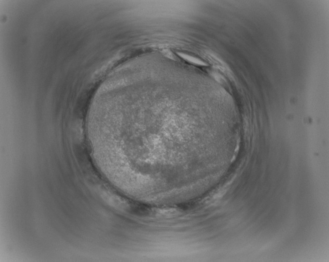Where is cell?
Instances as JSON below:
<instances>
[{"mask_svg": "<svg viewBox=\"0 0 329 262\" xmlns=\"http://www.w3.org/2000/svg\"><path fill=\"white\" fill-rule=\"evenodd\" d=\"M162 53H163L165 56L167 57L168 58L171 59L172 60L176 59V57L174 55V54L172 53V52H171L168 49H164L163 51H162Z\"/></svg>", "mask_w": 329, "mask_h": 262, "instance_id": "obj_2", "label": "cell"}, {"mask_svg": "<svg viewBox=\"0 0 329 262\" xmlns=\"http://www.w3.org/2000/svg\"><path fill=\"white\" fill-rule=\"evenodd\" d=\"M177 54L181 58H183V59L185 60L186 61L193 64L200 65V66H207L206 63L202 61L199 58L193 57V56L185 54V53H177Z\"/></svg>", "mask_w": 329, "mask_h": 262, "instance_id": "obj_1", "label": "cell"}]
</instances>
